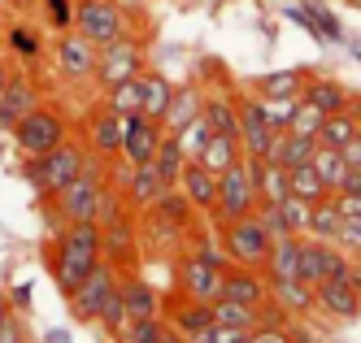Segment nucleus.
I'll return each instance as SVG.
<instances>
[{"label":"nucleus","instance_id":"56","mask_svg":"<svg viewBox=\"0 0 361 343\" xmlns=\"http://www.w3.org/2000/svg\"><path fill=\"white\" fill-rule=\"evenodd\" d=\"M9 74H13V70H9V61L0 57V92H5V83H9Z\"/></svg>","mask_w":361,"mask_h":343},{"label":"nucleus","instance_id":"34","mask_svg":"<svg viewBox=\"0 0 361 343\" xmlns=\"http://www.w3.org/2000/svg\"><path fill=\"white\" fill-rule=\"evenodd\" d=\"M5 48L13 52L18 61H39V52H44V44H39L31 22H9L5 26Z\"/></svg>","mask_w":361,"mask_h":343},{"label":"nucleus","instance_id":"28","mask_svg":"<svg viewBox=\"0 0 361 343\" xmlns=\"http://www.w3.org/2000/svg\"><path fill=\"white\" fill-rule=\"evenodd\" d=\"M300 100L318 104L322 113H340V109H348L353 92L340 83V78H326V74H309V83H305V96H300Z\"/></svg>","mask_w":361,"mask_h":343},{"label":"nucleus","instance_id":"24","mask_svg":"<svg viewBox=\"0 0 361 343\" xmlns=\"http://www.w3.org/2000/svg\"><path fill=\"white\" fill-rule=\"evenodd\" d=\"M270 300L279 308H288L292 318H309V313H318V300H314V287L305 278H274L270 282Z\"/></svg>","mask_w":361,"mask_h":343},{"label":"nucleus","instance_id":"61","mask_svg":"<svg viewBox=\"0 0 361 343\" xmlns=\"http://www.w3.org/2000/svg\"><path fill=\"white\" fill-rule=\"evenodd\" d=\"M0 156H5V148H0Z\"/></svg>","mask_w":361,"mask_h":343},{"label":"nucleus","instance_id":"2","mask_svg":"<svg viewBox=\"0 0 361 343\" xmlns=\"http://www.w3.org/2000/svg\"><path fill=\"white\" fill-rule=\"evenodd\" d=\"M92 161H96L92 148H87L83 139L70 135L66 144L48 148V152H39V156H22V170H18V174H22V182H27L39 200H48L53 192H61L74 174H83Z\"/></svg>","mask_w":361,"mask_h":343},{"label":"nucleus","instance_id":"8","mask_svg":"<svg viewBox=\"0 0 361 343\" xmlns=\"http://www.w3.org/2000/svg\"><path fill=\"white\" fill-rule=\"evenodd\" d=\"M118 292V270L109 266V261H100V266L74 287V292L66 296V304H70V318L74 322H83V326H96V318H100V308L109 304V296Z\"/></svg>","mask_w":361,"mask_h":343},{"label":"nucleus","instance_id":"42","mask_svg":"<svg viewBox=\"0 0 361 343\" xmlns=\"http://www.w3.org/2000/svg\"><path fill=\"white\" fill-rule=\"evenodd\" d=\"M244 343H309V335L296 322H288V326H252Z\"/></svg>","mask_w":361,"mask_h":343},{"label":"nucleus","instance_id":"45","mask_svg":"<svg viewBox=\"0 0 361 343\" xmlns=\"http://www.w3.org/2000/svg\"><path fill=\"white\" fill-rule=\"evenodd\" d=\"M105 104L118 113H140V78H126V83L105 92Z\"/></svg>","mask_w":361,"mask_h":343},{"label":"nucleus","instance_id":"33","mask_svg":"<svg viewBox=\"0 0 361 343\" xmlns=\"http://www.w3.org/2000/svg\"><path fill=\"white\" fill-rule=\"evenodd\" d=\"M152 208H157L161 218H170L174 226H183V230H192V226L200 222V213L192 208V200H188L183 192H178V187H166V192L157 196V204H152Z\"/></svg>","mask_w":361,"mask_h":343},{"label":"nucleus","instance_id":"22","mask_svg":"<svg viewBox=\"0 0 361 343\" xmlns=\"http://www.w3.org/2000/svg\"><path fill=\"white\" fill-rule=\"evenodd\" d=\"M161 192H166V182H161L157 170H152V161L131 166V174H126V182H122V200L131 204V213H144V208H152Z\"/></svg>","mask_w":361,"mask_h":343},{"label":"nucleus","instance_id":"13","mask_svg":"<svg viewBox=\"0 0 361 343\" xmlns=\"http://www.w3.org/2000/svg\"><path fill=\"white\" fill-rule=\"evenodd\" d=\"M314 300H318V313L335 322H353L361 313V274H348V278H326L314 287Z\"/></svg>","mask_w":361,"mask_h":343},{"label":"nucleus","instance_id":"4","mask_svg":"<svg viewBox=\"0 0 361 343\" xmlns=\"http://www.w3.org/2000/svg\"><path fill=\"white\" fill-rule=\"evenodd\" d=\"M144 70H148V39L135 35V31L100 44V52H96V83L105 92L126 83V78H140Z\"/></svg>","mask_w":361,"mask_h":343},{"label":"nucleus","instance_id":"53","mask_svg":"<svg viewBox=\"0 0 361 343\" xmlns=\"http://www.w3.org/2000/svg\"><path fill=\"white\" fill-rule=\"evenodd\" d=\"M9 304H13L18 313H27V308H31V282H18L13 292H9Z\"/></svg>","mask_w":361,"mask_h":343},{"label":"nucleus","instance_id":"12","mask_svg":"<svg viewBox=\"0 0 361 343\" xmlns=\"http://www.w3.org/2000/svg\"><path fill=\"white\" fill-rule=\"evenodd\" d=\"M140 222V248L144 252H152V256H161V261H174L178 252H183V244H188V230L183 226H174L170 218H161L157 208H144V213H135Z\"/></svg>","mask_w":361,"mask_h":343},{"label":"nucleus","instance_id":"21","mask_svg":"<svg viewBox=\"0 0 361 343\" xmlns=\"http://www.w3.org/2000/svg\"><path fill=\"white\" fill-rule=\"evenodd\" d=\"M314 70H300V66H288V70H270V74H257L248 92L262 96V100H300L305 96V83Z\"/></svg>","mask_w":361,"mask_h":343},{"label":"nucleus","instance_id":"18","mask_svg":"<svg viewBox=\"0 0 361 343\" xmlns=\"http://www.w3.org/2000/svg\"><path fill=\"white\" fill-rule=\"evenodd\" d=\"M161 318L183 335V339H196L200 330H209L214 326V308L204 304V300H188V296H170V300H161Z\"/></svg>","mask_w":361,"mask_h":343},{"label":"nucleus","instance_id":"15","mask_svg":"<svg viewBox=\"0 0 361 343\" xmlns=\"http://www.w3.org/2000/svg\"><path fill=\"white\" fill-rule=\"evenodd\" d=\"M35 104H39V87L22 70H13L5 92H0V135H13V126L27 118Z\"/></svg>","mask_w":361,"mask_h":343},{"label":"nucleus","instance_id":"3","mask_svg":"<svg viewBox=\"0 0 361 343\" xmlns=\"http://www.w3.org/2000/svg\"><path fill=\"white\" fill-rule=\"evenodd\" d=\"M105 182H109V166L105 161H92L83 174H74L61 192H53V213L57 222H96L100 218V196H105Z\"/></svg>","mask_w":361,"mask_h":343},{"label":"nucleus","instance_id":"51","mask_svg":"<svg viewBox=\"0 0 361 343\" xmlns=\"http://www.w3.org/2000/svg\"><path fill=\"white\" fill-rule=\"evenodd\" d=\"M262 104H266V122L274 130H288V122L296 113V100H262Z\"/></svg>","mask_w":361,"mask_h":343},{"label":"nucleus","instance_id":"29","mask_svg":"<svg viewBox=\"0 0 361 343\" xmlns=\"http://www.w3.org/2000/svg\"><path fill=\"white\" fill-rule=\"evenodd\" d=\"M196 161H200L204 170L222 174V170H231V166L244 161V144H240V135H209V144L200 148Z\"/></svg>","mask_w":361,"mask_h":343},{"label":"nucleus","instance_id":"1","mask_svg":"<svg viewBox=\"0 0 361 343\" xmlns=\"http://www.w3.org/2000/svg\"><path fill=\"white\" fill-rule=\"evenodd\" d=\"M100 261H105V252H100V222H66L57 230V239L48 244V274H53L61 296H70Z\"/></svg>","mask_w":361,"mask_h":343},{"label":"nucleus","instance_id":"48","mask_svg":"<svg viewBox=\"0 0 361 343\" xmlns=\"http://www.w3.org/2000/svg\"><path fill=\"white\" fill-rule=\"evenodd\" d=\"M0 343H31V330H27L18 308H9L5 318H0Z\"/></svg>","mask_w":361,"mask_h":343},{"label":"nucleus","instance_id":"9","mask_svg":"<svg viewBox=\"0 0 361 343\" xmlns=\"http://www.w3.org/2000/svg\"><path fill=\"white\" fill-rule=\"evenodd\" d=\"M122 135H126V113L109 109L105 100H96L83 113V144L92 148L96 161H114V156H122Z\"/></svg>","mask_w":361,"mask_h":343},{"label":"nucleus","instance_id":"43","mask_svg":"<svg viewBox=\"0 0 361 343\" xmlns=\"http://www.w3.org/2000/svg\"><path fill=\"white\" fill-rule=\"evenodd\" d=\"M305 5H309V13H314V22H318V31H322L326 44H344V39H348V35H344V22L335 18V9H326L322 0H305Z\"/></svg>","mask_w":361,"mask_h":343},{"label":"nucleus","instance_id":"52","mask_svg":"<svg viewBox=\"0 0 361 343\" xmlns=\"http://www.w3.org/2000/svg\"><path fill=\"white\" fill-rule=\"evenodd\" d=\"M340 244L344 252H353V256H361V218H344V226H340Z\"/></svg>","mask_w":361,"mask_h":343},{"label":"nucleus","instance_id":"60","mask_svg":"<svg viewBox=\"0 0 361 343\" xmlns=\"http://www.w3.org/2000/svg\"><path fill=\"white\" fill-rule=\"evenodd\" d=\"M353 57H357V61H361V48H357V52H353Z\"/></svg>","mask_w":361,"mask_h":343},{"label":"nucleus","instance_id":"41","mask_svg":"<svg viewBox=\"0 0 361 343\" xmlns=\"http://www.w3.org/2000/svg\"><path fill=\"white\" fill-rule=\"evenodd\" d=\"M126 322H131V313H126V304H122V296L114 292L109 296V304L100 308V318H96V326L109 335V343H118L122 339V330H126Z\"/></svg>","mask_w":361,"mask_h":343},{"label":"nucleus","instance_id":"35","mask_svg":"<svg viewBox=\"0 0 361 343\" xmlns=\"http://www.w3.org/2000/svg\"><path fill=\"white\" fill-rule=\"evenodd\" d=\"M252 192H257V204H279L288 196V170L274 161H262V174L252 178Z\"/></svg>","mask_w":361,"mask_h":343},{"label":"nucleus","instance_id":"46","mask_svg":"<svg viewBox=\"0 0 361 343\" xmlns=\"http://www.w3.org/2000/svg\"><path fill=\"white\" fill-rule=\"evenodd\" d=\"M209 135H214V130H209V122H204V118H192V122H188L183 130H174L178 148H183L188 156H200V148L209 144Z\"/></svg>","mask_w":361,"mask_h":343},{"label":"nucleus","instance_id":"10","mask_svg":"<svg viewBox=\"0 0 361 343\" xmlns=\"http://www.w3.org/2000/svg\"><path fill=\"white\" fill-rule=\"evenodd\" d=\"M96 52L100 48L92 39H83L79 31H61L53 44V66L70 87H87V83H96Z\"/></svg>","mask_w":361,"mask_h":343},{"label":"nucleus","instance_id":"55","mask_svg":"<svg viewBox=\"0 0 361 343\" xmlns=\"http://www.w3.org/2000/svg\"><path fill=\"white\" fill-rule=\"evenodd\" d=\"M340 152H344V161H348V166H361V130H357V135H353Z\"/></svg>","mask_w":361,"mask_h":343},{"label":"nucleus","instance_id":"54","mask_svg":"<svg viewBox=\"0 0 361 343\" xmlns=\"http://www.w3.org/2000/svg\"><path fill=\"white\" fill-rule=\"evenodd\" d=\"M340 192H344V196H361V166H353V170L344 174V182H340Z\"/></svg>","mask_w":361,"mask_h":343},{"label":"nucleus","instance_id":"38","mask_svg":"<svg viewBox=\"0 0 361 343\" xmlns=\"http://www.w3.org/2000/svg\"><path fill=\"white\" fill-rule=\"evenodd\" d=\"M166 330H170V322H166V318H131L118 343H161V339H166Z\"/></svg>","mask_w":361,"mask_h":343},{"label":"nucleus","instance_id":"32","mask_svg":"<svg viewBox=\"0 0 361 343\" xmlns=\"http://www.w3.org/2000/svg\"><path fill=\"white\" fill-rule=\"evenodd\" d=\"M183 166H188V152L178 148V139L170 135H161V144H157V152H152V170L161 174V182L166 187H178V174H183Z\"/></svg>","mask_w":361,"mask_h":343},{"label":"nucleus","instance_id":"49","mask_svg":"<svg viewBox=\"0 0 361 343\" xmlns=\"http://www.w3.org/2000/svg\"><path fill=\"white\" fill-rule=\"evenodd\" d=\"M283 18H288V22H296L300 31H305V35H314L318 44H326V39H322V31H318V22H314V13H309V5H305V0H296V5H288V9H283Z\"/></svg>","mask_w":361,"mask_h":343},{"label":"nucleus","instance_id":"59","mask_svg":"<svg viewBox=\"0 0 361 343\" xmlns=\"http://www.w3.org/2000/svg\"><path fill=\"white\" fill-rule=\"evenodd\" d=\"M348 5H353V9H361V0H348Z\"/></svg>","mask_w":361,"mask_h":343},{"label":"nucleus","instance_id":"39","mask_svg":"<svg viewBox=\"0 0 361 343\" xmlns=\"http://www.w3.org/2000/svg\"><path fill=\"white\" fill-rule=\"evenodd\" d=\"M209 308H214V322L218 326H240V330H252L257 326V308H244V304H235V300H209Z\"/></svg>","mask_w":361,"mask_h":343},{"label":"nucleus","instance_id":"58","mask_svg":"<svg viewBox=\"0 0 361 343\" xmlns=\"http://www.w3.org/2000/svg\"><path fill=\"white\" fill-rule=\"evenodd\" d=\"M18 5V0H0V13H5V9H13Z\"/></svg>","mask_w":361,"mask_h":343},{"label":"nucleus","instance_id":"5","mask_svg":"<svg viewBox=\"0 0 361 343\" xmlns=\"http://www.w3.org/2000/svg\"><path fill=\"white\" fill-rule=\"evenodd\" d=\"M74 31L100 48L126 31H135V13L122 0H74Z\"/></svg>","mask_w":361,"mask_h":343},{"label":"nucleus","instance_id":"11","mask_svg":"<svg viewBox=\"0 0 361 343\" xmlns=\"http://www.w3.org/2000/svg\"><path fill=\"white\" fill-rule=\"evenodd\" d=\"M257 213V192H252V182L244 174V166H231L218 174V204H214V222H235V218H248Z\"/></svg>","mask_w":361,"mask_h":343},{"label":"nucleus","instance_id":"47","mask_svg":"<svg viewBox=\"0 0 361 343\" xmlns=\"http://www.w3.org/2000/svg\"><path fill=\"white\" fill-rule=\"evenodd\" d=\"M322 109L318 104H309V100H296V113H292V122H288V130H296V135H314L318 139V126H322Z\"/></svg>","mask_w":361,"mask_h":343},{"label":"nucleus","instance_id":"16","mask_svg":"<svg viewBox=\"0 0 361 343\" xmlns=\"http://www.w3.org/2000/svg\"><path fill=\"white\" fill-rule=\"evenodd\" d=\"M222 300H235L244 308H262L270 300V278L262 270H248V266H226L222 274Z\"/></svg>","mask_w":361,"mask_h":343},{"label":"nucleus","instance_id":"62","mask_svg":"<svg viewBox=\"0 0 361 343\" xmlns=\"http://www.w3.org/2000/svg\"><path fill=\"white\" fill-rule=\"evenodd\" d=\"M183 343H192V339H183Z\"/></svg>","mask_w":361,"mask_h":343},{"label":"nucleus","instance_id":"50","mask_svg":"<svg viewBox=\"0 0 361 343\" xmlns=\"http://www.w3.org/2000/svg\"><path fill=\"white\" fill-rule=\"evenodd\" d=\"M248 339V330H240V326H209V330H200L192 343H244Z\"/></svg>","mask_w":361,"mask_h":343},{"label":"nucleus","instance_id":"20","mask_svg":"<svg viewBox=\"0 0 361 343\" xmlns=\"http://www.w3.org/2000/svg\"><path fill=\"white\" fill-rule=\"evenodd\" d=\"M118 296H122V304H126V313H131V318H161V300H166V296H161L140 270L118 274Z\"/></svg>","mask_w":361,"mask_h":343},{"label":"nucleus","instance_id":"37","mask_svg":"<svg viewBox=\"0 0 361 343\" xmlns=\"http://www.w3.org/2000/svg\"><path fill=\"white\" fill-rule=\"evenodd\" d=\"M288 192L300 196V200H309V204L331 196V192L322 187V178L314 174V166H292V170H288Z\"/></svg>","mask_w":361,"mask_h":343},{"label":"nucleus","instance_id":"36","mask_svg":"<svg viewBox=\"0 0 361 343\" xmlns=\"http://www.w3.org/2000/svg\"><path fill=\"white\" fill-rule=\"evenodd\" d=\"M361 130V122L348 113V109H340V113H326L322 118V126H318V144H326V148H344L353 135Z\"/></svg>","mask_w":361,"mask_h":343},{"label":"nucleus","instance_id":"17","mask_svg":"<svg viewBox=\"0 0 361 343\" xmlns=\"http://www.w3.org/2000/svg\"><path fill=\"white\" fill-rule=\"evenodd\" d=\"M161 135H166L161 122H152V118H144V113H126L122 161H126V166H144V161H152V152H157Z\"/></svg>","mask_w":361,"mask_h":343},{"label":"nucleus","instance_id":"31","mask_svg":"<svg viewBox=\"0 0 361 343\" xmlns=\"http://www.w3.org/2000/svg\"><path fill=\"white\" fill-rule=\"evenodd\" d=\"M340 226H344V213H340V204H335V196L314 200V208H309V230L305 235L335 244V239H340Z\"/></svg>","mask_w":361,"mask_h":343},{"label":"nucleus","instance_id":"26","mask_svg":"<svg viewBox=\"0 0 361 343\" xmlns=\"http://www.w3.org/2000/svg\"><path fill=\"white\" fill-rule=\"evenodd\" d=\"M262 274L274 278H300V235H283V239L270 244L266 261H262Z\"/></svg>","mask_w":361,"mask_h":343},{"label":"nucleus","instance_id":"14","mask_svg":"<svg viewBox=\"0 0 361 343\" xmlns=\"http://www.w3.org/2000/svg\"><path fill=\"white\" fill-rule=\"evenodd\" d=\"M235 109H240V144H244V152L266 156V148H270V139H274V126L266 122V104H262V96L235 92Z\"/></svg>","mask_w":361,"mask_h":343},{"label":"nucleus","instance_id":"44","mask_svg":"<svg viewBox=\"0 0 361 343\" xmlns=\"http://www.w3.org/2000/svg\"><path fill=\"white\" fill-rule=\"evenodd\" d=\"M309 208H314V204L300 200V196H292V192L279 200V213H283V222H288L292 235H305V230H309Z\"/></svg>","mask_w":361,"mask_h":343},{"label":"nucleus","instance_id":"27","mask_svg":"<svg viewBox=\"0 0 361 343\" xmlns=\"http://www.w3.org/2000/svg\"><path fill=\"white\" fill-rule=\"evenodd\" d=\"M170 96H174V83H170L161 70H144V74H140V113H144V118L161 122Z\"/></svg>","mask_w":361,"mask_h":343},{"label":"nucleus","instance_id":"19","mask_svg":"<svg viewBox=\"0 0 361 343\" xmlns=\"http://www.w3.org/2000/svg\"><path fill=\"white\" fill-rule=\"evenodd\" d=\"M178 192L192 200V208H196L200 218H209V213H214V204H218V174H214V170H204L196 156H188L183 174H178Z\"/></svg>","mask_w":361,"mask_h":343},{"label":"nucleus","instance_id":"40","mask_svg":"<svg viewBox=\"0 0 361 343\" xmlns=\"http://www.w3.org/2000/svg\"><path fill=\"white\" fill-rule=\"evenodd\" d=\"M39 22L53 35L74 31V0H39Z\"/></svg>","mask_w":361,"mask_h":343},{"label":"nucleus","instance_id":"57","mask_svg":"<svg viewBox=\"0 0 361 343\" xmlns=\"http://www.w3.org/2000/svg\"><path fill=\"white\" fill-rule=\"evenodd\" d=\"M9 308H13V304H9V292H0V318H5Z\"/></svg>","mask_w":361,"mask_h":343},{"label":"nucleus","instance_id":"25","mask_svg":"<svg viewBox=\"0 0 361 343\" xmlns=\"http://www.w3.org/2000/svg\"><path fill=\"white\" fill-rule=\"evenodd\" d=\"M200 104H204V83H183V87H174L161 126L170 130V135H174V130H183L192 118H200Z\"/></svg>","mask_w":361,"mask_h":343},{"label":"nucleus","instance_id":"23","mask_svg":"<svg viewBox=\"0 0 361 343\" xmlns=\"http://www.w3.org/2000/svg\"><path fill=\"white\" fill-rule=\"evenodd\" d=\"M200 118L209 122L214 135H240V109H235V92L226 87H204Z\"/></svg>","mask_w":361,"mask_h":343},{"label":"nucleus","instance_id":"6","mask_svg":"<svg viewBox=\"0 0 361 343\" xmlns=\"http://www.w3.org/2000/svg\"><path fill=\"white\" fill-rule=\"evenodd\" d=\"M9 139H13V148L22 156H39V152H48V148H57V144L70 139V118L57 109V104H44L39 100L35 109L13 126Z\"/></svg>","mask_w":361,"mask_h":343},{"label":"nucleus","instance_id":"30","mask_svg":"<svg viewBox=\"0 0 361 343\" xmlns=\"http://www.w3.org/2000/svg\"><path fill=\"white\" fill-rule=\"evenodd\" d=\"M309 166H314V174L322 178V187H326L331 196L340 192L344 174L353 170V166L344 161V152H340V148H326V144H318V148H314V156H309Z\"/></svg>","mask_w":361,"mask_h":343},{"label":"nucleus","instance_id":"7","mask_svg":"<svg viewBox=\"0 0 361 343\" xmlns=\"http://www.w3.org/2000/svg\"><path fill=\"white\" fill-rule=\"evenodd\" d=\"M218 244L226 252L231 266H248V270H262V261L270 252V230L262 226V218L248 213V218H235V222H222L218 226Z\"/></svg>","mask_w":361,"mask_h":343}]
</instances>
